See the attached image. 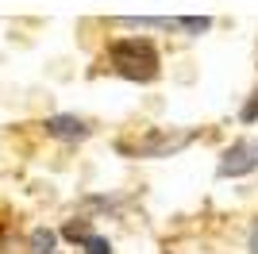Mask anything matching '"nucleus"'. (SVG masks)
Returning a JSON list of instances; mask_svg holds the SVG:
<instances>
[{
  "instance_id": "1a4fd4ad",
  "label": "nucleus",
  "mask_w": 258,
  "mask_h": 254,
  "mask_svg": "<svg viewBox=\"0 0 258 254\" xmlns=\"http://www.w3.org/2000/svg\"><path fill=\"white\" fill-rule=\"evenodd\" d=\"M250 254H258V227H254V235H250Z\"/></svg>"
},
{
  "instance_id": "423d86ee",
  "label": "nucleus",
  "mask_w": 258,
  "mask_h": 254,
  "mask_svg": "<svg viewBox=\"0 0 258 254\" xmlns=\"http://www.w3.org/2000/svg\"><path fill=\"white\" fill-rule=\"evenodd\" d=\"M239 116H243V123H254V119H258V93H250V100L243 104Z\"/></svg>"
},
{
  "instance_id": "20e7f679",
  "label": "nucleus",
  "mask_w": 258,
  "mask_h": 254,
  "mask_svg": "<svg viewBox=\"0 0 258 254\" xmlns=\"http://www.w3.org/2000/svg\"><path fill=\"white\" fill-rule=\"evenodd\" d=\"M50 246H54V231H46V227L31 231V250H35V254H46Z\"/></svg>"
},
{
  "instance_id": "f03ea898",
  "label": "nucleus",
  "mask_w": 258,
  "mask_h": 254,
  "mask_svg": "<svg viewBox=\"0 0 258 254\" xmlns=\"http://www.w3.org/2000/svg\"><path fill=\"white\" fill-rule=\"evenodd\" d=\"M254 166H258V143L243 139V143H231V147L224 150L220 173H224V177H243V173H250Z\"/></svg>"
},
{
  "instance_id": "0eeeda50",
  "label": "nucleus",
  "mask_w": 258,
  "mask_h": 254,
  "mask_svg": "<svg viewBox=\"0 0 258 254\" xmlns=\"http://www.w3.org/2000/svg\"><path fill=\"white\" fill-rule=\"evenodd\" d=\"M89 235H93V231H89V227H85V223H66V239H81V243H85V239H89Z\"/></svg>"
},
{
  "instance_id": "7ed1b4c3",
  "label": "nucleus",
  "mask_w": 258,
  "mask_h": 254,
  "mask_svg": "<svg viewBox=\"0 0 258 254\" xmlns=\"http://www.w3.org/2000/svg\"><path fill=\"white\" fill-rule=\"evenodd\" d=\"M46 135H54V139H85L89 127L77 116H50L46 119Z\"/></svg>"
},
{
  "instance_id": "39448f33",
  "label": "nucleus",
  "mask_w": 258,
  "mask_h": 254,
  "mask_svg": "<svg viewBox=\"0 0 258 254\" xmlns=\"http://www.w3.org/2000/svg\"><path fill=\"white\" fill-rule=\"evenodd\" d=\"M85 254H112V246H108V239H100V235H89L85 239Z\"/></svg>"
},
{
  "instance_id": "f257e3e1",
  "label": "nucleus",
  "mask_w": 258,
  "mask_h": 254,
  "mask_svg": "<svg viewBox=\"0 0 258 254\" xmlns=\"http://www.w3.org/2000/svg\"><path fill=\"white\" fill-rule=\"evenodd\" d=\"M112 70L127 81H154L158 77V50L147 39L112 42Z\"/></svg>"
},
{
  "instance_id": "6e6552de",
  "label": "nucleus",
  "mask_w": 258,
  "mask_h": 254,
  "mask_svg": "<svg viewBox=\"0 0 258 254\" xmlns=\"http://www.w3.org/2000/svg\"><path fill=\"white\" fill-rule=\"evenodd\" d=\"M181 27H185V31H208V20H205V16H185Z\"/></svg>"
}]
</instances>
